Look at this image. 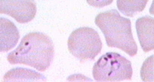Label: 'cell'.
<instances>
[{"instance_id":"cell-8","label":"cell","mask_w":154,"mask_h":82,"mask_svg":"<svg viewBox=\"0 0 154 82\" xmlns=\"http://www.w3.org/2000/svg\"><path fill=\"white\" fill-rule=\"evenodd\" d=\"M29 82L46 80L42 74L33 70L26 68H16L10 70L5 74L4 80L5 82Z\"/></svg>"},{"instance_id":"cell-7","label":"cell","mask_w":154,"mask_h":82,"mask_svg":"<svg viewBox=\"0 0 154 82\" xmlns=\"http://www.w3.org/2000/svg\"><path fill=\"white\" fill-rule=\"evenodd\" d=\"M0 51L7 52L16 46L20 35L17 27L6 18L0 19Z\"/></svg>"},{"instance_id":"cell-5","label":"cell","mask_w":154,"mask_h":82,"mask_svg":"<svg viewBox=\"0 0 154 82\" xmlns=\"http://www.w3.org/2000/svg\"><path fill=\"white\" fill-rule=\"evenodd\" d=\"M36 13L34 0H0V13L10 16L19 23L32 21Z\"/></svg>"},{"instance_id":"cell-2","label":"cell","mask_w":154,"mask_h":82,"mask_svg":"<svg viewBox=\"0 0 154 82\" xmlns=\"http://www.w3.org/2000/svg\"><path fill=\"white\" fill-rule=\"evenodd\" d=\"M95 23L104 35L109 47L120 49L131 57L137 55L138 49L129 19L121 16L117 10L112 9L99 14Z\"/></svg>"},{"instance_id":"cell-11","label":"cell","mask_w":154,"mask_h":82,"mask_svg":"<svg viewBox=\"0 0 154 82\" xmlns=\"http://www.w3.org/2000/svg\"><path fill=\"white\" fill-rule=\"evenodd\" d=\"M89 5L97 8H102L110 5L113 0H86Z\"/></svg>"},{"instance_id":"cell-3","label":"cell","mask_w":154,"mask_h":82,"mask_svg":"<svg viewBox=\"0 0 154 82\" xmlns=\"http://www.w3.org/2000/svg\"><path fill=\"white\" fill-rule=\"evenodd\" d=\"M133 72L129 60L117 53L109 52L95 63L92 74L97 82H119L131 80Z\"/></svg>"},{"instance_id":"cell-6","label":"cell","mask_w":154,"mask_h":82,"mask_svg":"<svg viewBox=\"0 0 154 82\" xmlns=\"http://www.w3.org/2000/svg\"><path fill=\"white\" fill-rule=\"evenodd\" d=\"M153 17L146 16L137 19L136 28L140 46L145 52L154 49Z\"/></svg>"},{"instance_id":"cell-4","label":"cell","mask_w":154,"mask_h":82,"mask_svg":"<svg viewBox=\"0 0 154 82\" xmlns=\"http://www.w3.org/2000/svg\"><path fill=\"white\" fill-rule=\"evenodd\" d=\"M68 49L81 63L93 60L101 52V39L94 29L79 28L72 32L68 39Z\"/></svg>"},{"instance_id":"cell-9","label":"cell","mask_w":154,"mask_h":82,"mask_svg":"<svg viewBox=\"0 0 154 82\" xmlns=\"http://www.w3.org/2000/svg\"><path fill=\"white\" fill-rule=\"evenodd\" d=\"M149 0H117L118 10L126 16L133 17L145 9Z\"/></svg>"},{"instance_id":"cell-1","label":"cell","mask_w":154,"mask_h":82,"mask_svg":"<svg viewBox=\"0 0 154 82\" xmlns=\"http://www.w3.org/2000/svg\"><path fill=\"white\" fill-rule=\"evenodd\" d=\"M54 55V45L49 37L32 32L23 37L17 47L8 54L7 60L11 64H25L43 72L49 68Z\"/></svg>"},{"instance_id":"cell-10","label":"cell","mask_w":154,"mask_h":82,"mask_svg":"<svg viewBox=\"0 0 154 82\" xmlns=\"http://www.w3.org/2000/svg\"><path fill=\"white\" fill-rule=\"evenodd\" d=\"M153 55L144 61L140 71L142 80L144 82H153Z\"/></svg>"}]
</instances>
